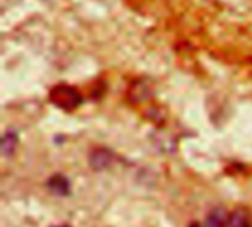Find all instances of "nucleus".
<instances>
[{
    "mask_svg": "<svg viewBox=\"0 0 252 227\" xmlns=\"http://www.w3.org/2000/svg\"><path fill=\"white\" fill-rule=\"evenodd\" d=\"M227 222H229V214L226 213V210L216 208L214 211L210 213L204 225L207 227H227Z\"/></svg>",
    "mask_w": 252,
    "mask_h": 227,
    "instance_id": "nucleus-4",
    "label": "nucleus"
},
{
    "mask_svg": "<svg viewBox=\"0 0 252 227\" xmlns=\"http://www.w3.org/2000/svg\"><path fill=\"white\" fill-rule=\"evenodd\" d=\"M227 227H252L251 220L247 213L244 211H235L229 216Z\"/></svg>",
    "mask_w": 252,
    "mask_h": 227,
    "instance_id": "nucleus-6",
    "label": "nucleus"
},
{
    "mask_svg": "<svg viewBox=\"0 0 252 227\" xmlns=\"http://www.w3.org/2000/svg\"><path fill=\"white\" fill-rule=\"evenodd\" d=\"M190 227H207L205 225H201V223H193Z\"/></svg>",
    "mask_w": 252,
    "mask_h": 227,
    "instance_id": "nucleus-7",
    "label": "nucleus"
},
{
    "mask_svg": "<svg viewBox=\"0 0 252 227\" xmlns=\"http://www.w3.org/2000/svg\"><path fill=\"white\" fill-rule=\"evenodd\" d=\"M112 160H114V155L111 151L108 149H96L92 152L90 158H89V162H90V167L96 171H102V170H106L111 164H112Z\"/></svg>",
    "mask_w": 252,
    "mask_h": 227,
    "instance_id": "nucleus-2",
    "label": "nucleus"
},
{
    "mask_svg": "<svg viewBox=\"0 0 252 227\" xmlns=\"http://www.w3.org/2000/svg\"><path fill=\"white\" fill-rule=\"evenodd\" d=\"M47 188L50 192H53L58 196H66L71 191V185H69L68 179L62 174H53L47 180Z\"/></svg>",
    "mask_w": 252,
    "mask_h": 227,
    "instance_id": "nucleus-3",
    "label": "nucleus"
},
{
    "mask_svg": "<svg viewBox=\"0 0 252 227\" xmlns=\"http://www.w3.org/2000/svg\"><path fill=\"white\" fill-rule=\"evenodd\" d=\"M50 99L56 106H59L62 109H66V111L74 109L81 103V96L78 95V92L75 89H72V87H68V86L56 87L52 92Z\"/></svg>",
    "mask_w": 252,
    "mask_h": 227,
    "instance_id": "nucleus-1",
    "label": "nucleus"
},
{
    "mask_svg": "<svg viewBox=\"0 0 252 227\" xmlns=\"http://www.w3.org/2000/svg\"><path fill=\"white\" fill-rule=\"evenodd\" d=\"M18 145V136L12 131H7L3 137H1V152L3 155L9 157L15 152Z\"/></svg>",
    "mask_w": 252,
    "mask_h": 227,
    "instance_id": "nucleus-5",
    "label": "nucleus"
}]
</instances>
